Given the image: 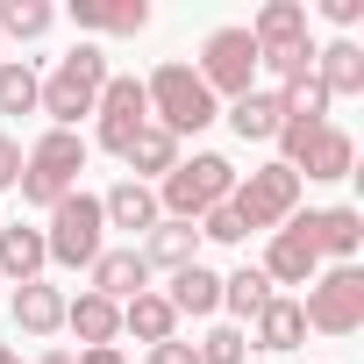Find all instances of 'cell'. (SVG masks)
Instances as JSON below:
<instances>
[{
  "mask_svg": "<svg viewBox=\"0 0 364 364\" xmlns=\"http://www.w3.org/2000/svg\"><path fill=\"white\" fill-rule=\"evenodd\" d=\"M236 164L222 157V150H193V157H178L164 178H157V215H171V222H200V215H215L229 193H236Z\"/></svg>",
  "mask_w": 364,
  "mask_h": 364,
  "instance_id": "cell-1",
  "label": "cell"
},
{
  "mask_svg": "<svg viewBox=\"0 0 364 364\" xmlns=\"http://www.w3.org/2000/svg\"><path fill=\"white\" fill-rule=\"evenodd\" d=\"M86 157H93V143L79 136V129H43L36 143H29V164H22V200L29 208H58L65 193H79V171H86Z\"/></svg>",
  "mask_w": 364,
  "mask_h": 364,
  "instance_id": "cell-2",
  "label": "cell"
},
{
  "mask_svg": "<svg viewBox=\"0 0 364 364\" xmlns=\"http://www.w3.org/2000/svg\"><path fill=\"white\" fill-rule=\"evenodd\" d=\"M143 100H150V122H157L164 136H200L208 122H222V107H215V93L200 86V72L178 65V58L143 79Z\"/></svg>",
  "mask_w": 364,
  "mask_h": 364,
  "instance_id": "cell-3",
  "label": "cell"
},
{
  "mask_svg": "<svg viewBox=\"0 0 364 364\" xmlns=\"http://www.w3.org/2000/svg\"><path fill=\"white\" fill-rule=\"evenodd\" d=\"M100 86H107V50H100V43H72V50L50 65L36 107L50 114V129H79V114L100 107Z\"/></svg>",
  "mask_w": 364,
  "mask_h": 364,
  "instance_id": "cell-4",
  "label": "cell"
},
{
  "mask_svg": "<svg viewBox=\"0 0 364 364\" xmlns=\"http://www.w3.org/2000/svg\"><path fill=\"white\" fill-rule=\"evenodd\" d=\"M229 208H236V222H243V229H264V236H272V229H286V222L300 215V171H293V164H279V157H272V164H257L250 178H236Z\"/></svg>",
  "mask_w": 364,
  "mask_h": 364,
  "instance_id": "cell-5",
  "label": "cell"
},
{
  "mask_svg": "<svg viewBox=\"0 0 364 364\" xmlns=\"http://www.w3.org/2000/svg\"><path fill=\"white\" fill-rule=\"evenodd\" d=\"M43 250H50V264H93L100 250H107V215H100V193H65L58 208H50V229H43Z\"/></svg>",
  "mask_w": 364,
  "mask_h": 364,
  "instance_id": "cell-6",
  "label": "cell"
},
{
  "mask_svg": "<svg viewBox=\"0 0 364 364\" xmlns=\"http://www.w3.org/2000/svg\"><path fill=\"white\" fill-rule=\"evenodd\" d=\"M300 314H307V328H321V336H357V328H364V272H357V264L314 272Z\"/></svg>",
  "mask_w": 364,
  "mask_h": 364,
  "instance_id": "cell-7",
  "label": "cell"
},
{
  "mask_svg": "<svg viewBox=\"0 0 364 364\" xmlns=\"http://www.w3.org/2000/svg\"><path fill=\"white\" fill-rule=\"evenodd\" d=\"M200 86L215 93V100H243L250 86H257V43H250V29H215L208 43H200Z\"/></svg>",
  "mask_w": 364,
  "mask_h": 364,
  "instance_id": "cell-8",
  "label": "cell"
},
{
  "mask_svg": "<svg viewBox=\"0 0 364 364\" xmlns=\"http://www.w3.org/2000/svg\"><path fill=\"white\" fill-rule=\"evenodd\" d=\"M143 129H150V100H143V79H122V72H107V86H100V107H93V143L122 157V150H129Z\"/></svg>",
  "mask_w": 364,
  "mask_h": 364,
  "instance_id": "cell-9",
  "label": "cell"
},
{
  "mask_svg": "<svg viewBox=\"0 0 364 364\" xmlns=\"http://www.w3.org/2000/svg\"><path fill=\"white\" fill-rule=\"evenodd\" d=\"M279 164H293L300 178H350V164H357V143H350V129H336V122H321V129H307Z\"/></svg>",
  "mask_w": 364,
  "mask_h": 364,
  "instance_id": "cell-10",
  "label": "cell"
},
{
  "mask_svg": "<svg viewBox=\"0 0 364 364\" xmlns=\"http://www.w3.org/2000/svg\"><path fill=\"white\" fill-rule=\"evenodd\" d=\"M300 229H307L314 257L357 264V250H364V215H357V208H307V215H300Z\"/></svg>",
  "mask_w": 364,
  "mask_h": 364,
  "instance_id": "cell-11",
  "label": "cell"
},
{
  "mask_svg": "<svg viewBox=\"0 0 364 364\" xmlns=\"http://www.w3.org/2000/svg\"><path fill=\"white\" fill-rule=\"evenodd\" d=\"M272 286H307L314 272H321V257H314V243H307V229H300V215L286 222V229H272V243H264V264H257Z\"/></svg>",
  "mask_w": 364,
  "mask_h": 364,
  "instance_id": "cell-12",
  "label": "cell"
},
{
  "mask_svg": "<svg viewBox=\"0 0 364 364\" xmlns=\"http://www.w3.org/2000/svg\"><path fill=\"white\" fill-rule=\"evenodd\" d=\"M86 272H93V286H86V293H100V300H114V307H122V300H136V293H150V264L136 257V243H129V250H100Z\"/></svg>",
  "mask_w": 364,
  "mask_h": 364,
  "instance_id": "cell-13",
  "label": "cell"
},
{
  "mask_svg": "<svg viewBox=\"0 0 364 364\" xmlns=\"http://www.w3.org/2000/svg\"><path fill=\"white\" fill-rule=\"evenodd\" d=\"M250 343H257V350H272V357L300 350V343H307V314H300V300L272 293V300L257 307V321H250Z\"/></svg>",
  "mask_w": 364,
  "mask_h": 364,
  "instance_id": "cell-14",
  "label": "cell"
},
{
  "mask_svg": "<svg viewBox=\"0 0 364 364\" xmlns=\"http://www.w3.org/2000/svg\"><path fill=\"white\" fill-rule=\"evenodd\" d=\"M136 257H143L150 272H186V264H200V229H193V222H171V215H164V222L143 236V250H136Z\"/></svg>",
  "mask_w": 364,
  "mask_h": 364,
  "instance_id": "cell-15",
  "label": "cell"
},
{
  "mask_svg": "<svg viewBox=\"0 0 364 364\" xmlns=\"http://www.w3.org/2000/svg\"><path fill=\"white\" fill-rule=\"evenodd\" d=\"M72 22L93 29V36H143L150 0H72Z\"/></svg>",
  "mask_w": 364,
  "mask_h": 364,
  "instance_id": "cell-16",
  "label": "cell"
},
{
  "mask_svg": "<svg viewBox=\"0 0 364 364\" xmlns=\"http://www.w3.org/2000/svg\"><path fill=\"white\" fill-rule=\"evenodd\" d=\"M8 314H15L22 336H58V328H65V293H58L50 279H29V286H15Z\"/></svg>",
  "mask_w": 364,
  "mask_h": 364,
  "instance_id": "cell-17",
  "label": "cell"
},
{
  "mask_svg": "<svg viewBox=\"0 0 364 364\" xmlns=\"http://www.w3.org/2000/svg\"><path fill=\"white\" fill-rule=\"evenodd\" d=\"M314 79H321V93H328V100H350V93H364V50H357L350 36L321 43V50H314Z\"/></svg>",
  "mask_w": 364,
  "mask_h": 364,
  "instance_id": "cell-18",
  "label": "cell"
},
{
  "mask_svg": "<svg viewBox=\"0 0 364 364\" xmlns=\"http://www.w3.org/2000/svg\"><path fill=\"white\" fill-rule=\"evenodd\" d=\"M100 215H107V229H136V236H150V229L164 222V215H157V193L136 186V178H122V186L100 193Z\"/></svg>",
  "mask_w": 364,
  "mask_h": 364,
  "instance_id": "cell-19",
  "label": "cell"
},
{
  "mask_svg": "<svg viewBox=\"0 0 364 364\" xmlns=\"http://www.w3.org/2000/svg\"><path fill=\"white\" fill-rule=\"evenodd\" d=\"M65 328H72L86 350H107V343L122 336V307L100 300V293H79V300H65Z\"/></svg>",
  "mask_w": 364,
  "mask_h": 364,
  "instance_id": "cell-20",
  "label": "cell"
},
{
  "mask_svg": "<svg viewBox=\"0 0 364 364\" xmlns=\"http://www.w3.org/2000/svg\"><path fill=\"white\" fill-rule=\"evenodd\" d=\"M43 264H50L43 229H22V222H8V229H0V279L29 286V279H43Z\"/></svg>",
  "mask_w": 364,
  "mask_h": 364,
  "instance_id": "cell-21",
  "label": "cell"
},
{
  "mask_svg": "<svg viewBox=\"0 0 364 364\" xmlns=\"http://www.w3.org/2000/svg\"><path fill=\"white\" fill-rule=\"evenodd\" d=\"M171 314H193V321H208V314H222V272H208V264H186V272H171Z\"/></svg>",
  "mask_w": 364,
  "mask_h": 364,
  "instance_id": "cell-22",
  "label": "cell"
},
{
  "mask_svg": "<svg viewBox=\"0 0 364 364\" xmlns=\"http://www.w3.org/2000/svg\"><path fill=\"white\" fill-rule=\"evenodd\" d=\"M279 122H286V107H279V93H264V86H250L243 100H229V129H236L243 143H272Z\"/></svg>",
  "mask_w": 364,
  "mask_h": 364,
  "instance_id": "cell-23",
  "label": "cell"
},
{
  "mask_svg": "<svg viewBox=\"0 0 364 364\" xmlns=\"http://www.w3.org/2000/svg\"><path fill=\"white\" fill-rule=\"evenodd\" d=\"M122 328L136 336V343H171L178 336V314H171V300L164 293H136V300H122Z\"/></svg>",
  "mask_w": 364,
  "mask_h": 364,
  "instance_id": "cell-24",
  "label": "cell"
},
{
  "mask_svg": "<svg viewBox=\"0 0 364 364\" xmlns=\"http://www.w3.org/2000/svg\"><path fill=\"white\" fill-rule=\"evenodd\" d=\"M122 164H129V178H136V186H143V178H164V171L178 164V136H164V129L150 122V129L122 150Z\"/></svg>",
  "mask_w": 364,
  "mask_h": 364,
  "instance_id": "cell-25",
  "label": "cell"
},
{
  "mask_svg": "<svg viewBox=\"0 0 364 364\" xmlns=\"http://www.w3.org/2000/svg\"><path fill=\"white\" fill-rule=\"evenodd\" d=\"M43 100V79L29 58H0V114H36Z\"/></svg>",
  "mask_w": 364,
  "mask_h": 364,
  "instance_id": "cell-26",
  "label": "cell"
},
{
  "mask_svg": "<svg viewBox=\"0 0 364 364\" xmlns=\"http://www.w3.org/2000/svg\"><path fill=\"white\" fill-rule=\"evenodd\" d=\"M50 22H58V8L50 0H0V43H36V36H50Z\"/></svg>",
  "mask_w": 364,
  "mask_h": 364,
  "instance_id": "cell-27",
  "label": "cell"
},
{
  "mask_svg": "<svg viewBox=\"0 0 364 364\" xmlns=\"http://www.w3.org/2000/svg\"><path fill=\"white\" fill-rule=\"evenodd\" d=\"M264 300H272V279H264L257 264H243V272H229V279H222V307H229V314L257 321V307H264Z\"/></svg>",
  "mask_w": 364,
  "mask_h": 364,
  "instance_id": "cell-28",
  "label": "cell"
},
{
  "mask_svg": "<svg viewBox=\"0 0 364 364\" xmlns=\"http://www.w3.org/2000/svg\"><path fill=\"white\" fill-rule=\"evenodd\" d=\"M193 357H200V364H243V357H250V336L222 321V328H208V336L193 343Z\"/></svg>",
  "mask_w": 364,
  "mask_h": 364,
  "instance_id": "cell-29",
  "label": "cell"
},
{
  "mask_svg": "<svg viewBox=\"0 0 364 364\" xmlns=\"http://www.w3.org/2000/svg\"><path fill=\"white\" fill-rule=\"evenodd\" d=\"M200 236H208V243H243V236H250V229H243V222H236V208H229V200H222V208H215V215H200Z\"/></svg>",
  "mask_w": 364,
  "mask_h": 364,
  "instance_id": "cell-30",
  "label": "cell"
},
{
  "mask_svg": "<svg viewBox=\"0 0 364 364\" xmlns=\"http://www.w3.org/2000/svg\"><path fill=\"white\" fill-rule=\"evenodd\" d=\"M22 164H29V150H22L15 136H0V193H8V186H22Z\"/></svg>",
  "mask_w": 364,
  "mask_h": 364,
  "instance_id": "cell-31",
  "label": "cell"
},
{
  "mask_svg": "<svg viewBox=\"0 0 364 364\" xmlns=\"http://www.w3.org/2000/svg\"><path fill=\"white\" fill-rule=\"evenodd\" d=\"M150 364H200V357H193V343H178V336H171V343L150 350Z\"/></svg>",
  "mask_w": 364,
  "mask_h": 364,
  "instance_id": "cell-32",
  "label": "cell"
},
{
  "mask_svg": "<svg viewBox=\"0 0 364 364\" xmlns=\"http://www.w3.org/2000/svg\"><path fill=\"white\" fill-rule=\"evenodd\" d=\"M321 15H328V22H336V29H350V22H357V15H364V0H321Z\"/></svg>",
  "mask_w": 364,
  "mask_h": 364,
  "instance_id": "cell-33",
  "label": "cell"
},
{
  "mask_svg": "<svg viewBox=\"0 0 364 364\" xmlns=\"http://www.w3.org/2000/svg\"><path fill=\"white\" fill-rule=\"evenodd\" d=\"M79 364H129V357H122V350L107 343V350H79Z\"/></svg>",
  "mask_w": 364,
  "mask_h": 364,
  "instance_id": "cell-34",
  "label": "cell"
},
{
  "mask_svg": "<svg viewBox=\"0 0 364 364\" xmlns=\"http://www.w3.org/2000/svg\"><path fill=\"white\" fill-rule=\"evenodd\" d=\"M36 364H79V357H72V350H65V343H50V350H43V357H36Z\"/></svg>",
  "mask_w": 364,
  "mask_h": 364,
  "instance_id": "cell-35",
  "label": "cell"
},
{
  "mask_svg": "<svg viewBox=\"0 0 364 364\" xmlns=\"http://www.w3.org/2000/svg\"><path fill=\"white\" fill-rule=\"evenodd\" d=\"M0 364H22V357H15V350H8V343H0Z\"/></svg>",
  "mask_w": 364,
  "mask_h": 364,
  "instance_id": "cell-36",
  "label": "cell"
}]
</instances>
